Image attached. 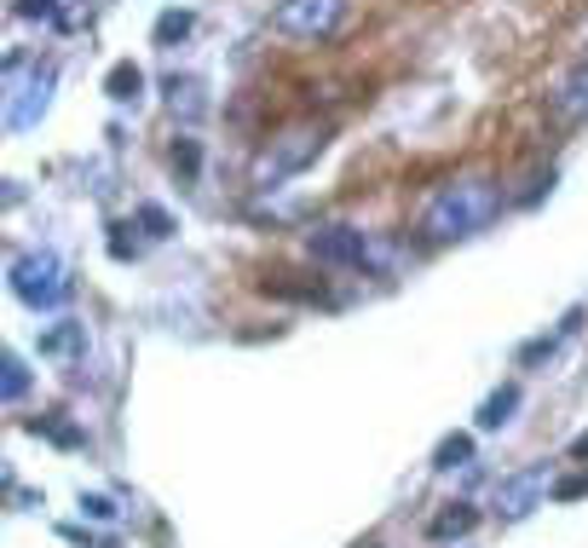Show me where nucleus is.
Wrapping results in <instances>:
<instances>
[{
	"instance_id": "f257e3e1",
	"label": "nucleus",
	"mask_w": 588,
	"mask_h": 548,
	"mask_svg": "<svg viewBox=\"0 0 588 548\" xmlns=\"http://www.w3.org/2000/svg\"><path fill=\"white\" fill-rule=\"evenodd\" d=\"M502 214V186L491 174H456L451 186H439L421 209V237L428 242H456L484 231Z\"/></svg>"
},
{
	"instance_id": "f03ea898",
	"label": "nucleus",
	"mask_w": 588,
	"mask_h": 548,
	"mask_svg": "<svg viewBox=\"0 0 588 548\" xmlns=\"http://www.w3.org/2000/svg\"><path fill=\"white\" fill-rule=\"evenodd\" d=\"M323 145H329V128H323V121H295V128H283L272 145L254 156V186L260 191H277L283 179L307 174L312 162L323 156Z\"/></svg>"
},
{
	"instance_id": "7ed1b4c3",
	"label": "nucleus",
	"mask_w": 588,
	"mask_h": 548,
	"mask_svg": "<svg viewBox=\"0 0 588 548\" xmlns=\"http://www.w3.org/2000/svg\"><path fill=\"white\" fill-rule=\"evenodd\" d=\"M12 295L24 300L29 312H58L70 300V266L64 254L52 249H29L12 260Z\"/></svg>"
},
{
	"instance_id": "20e7f679",
	"label": "nucleus",
	"mask_w": 588,
	"mask_h": 548,
	"mask_svg": "<svg viewBox=\"0 0 588 548\" xmlns=\"http://www.w3.org/2000/svg\"><path fill=\"white\" fill-rule=\"evenodd\" d=\"M352 0H277L272 7V29L283 40H329L347 24Z\"/></svg>"
},
{
	"instance_id": "39448f33",
	"label": "nucleus",
	"mask_w": 588,
	"mask_h": 548,
	"mask_svg": "<svg viewBox=\"0 0 588 548\" xmlns=\"http://www.w3.org/2000/svg\"><path fill=\"white\" fill-rule=\"evenodd\" d=\"M307 254L317 260V266H335V272H363L375 260V242L358 226H317L307 237Z\"/></svg>"
},
{
	"instance_id": "423d86ee",
	"label": "nucleus",
	"mask_w": 588,
	"mask_h": 548,
	"mask_svg": "<svg viewBox=\"0 0 588 548\" xmlns=\"http://www.w3.org/2000/svg\"><path fill=\"white\" fill-rule=\"evenodd\" d=\"M52 81L58 70L52 64H29V81H17V70H7V93H12V105H7V128H29V121H40V110H47V98H52Z\"/></svg>"
},
{
	"instance_id": "0eeeda50",
	"label": "nucleus",
	"mask_w": 588,
	"mask_h": 548,
	"mask_svg": "<svg viewBox=\"0 0 588 548\" xmlns=\"http://www.w3.org/2000/svg\"><path fill=\"white\" fill-rule=\"evenodd\" d=\"M542 497H554V479H549L542 462H531V468H519V474H508L496 485V514L502 520H525Z\"/></svg>"
},
{
	"instance_id": "6e6552de",
	"label": "nucleus",
	"mask_w": 588,
	"mask_h": 548,
	"mask_svg": "<svg viewBox=\"0 0 588 548\" xmlns=\"http://www.w3.org/2000/svg\"><path fill=\"white\" fill-rule=\"evenodd\" d=\"M549 116L560 121V128H577V121H588V58L577 70H565L554 87H549Z\"/></svg>"
},
{
	"instance_id": "1a4fd4ad",
	"label": "nucleus",
	"mask_w": 588,
	"mask_h": 548,
	"mask_svg": "<svg viewBox=\"0 0 588 548\" xmlns=\"http://www.w3.org/2000/svg\"><path fill=\"white\" fill-rule=\"evenodd\" d=\"M81 353H87V323H52V330L47 335H40V358H81Z\"/></svg>"
},
{
	"instance_id": "9d476101",
	"label": "nucleus",
	"mask_w": 588,
	"mask_h": 548,
	"mask_svg": "<svg viewBox=\"0 0 588 548\" xmlns=\"http://www.w3.org/2000/svg\"><path fill=\"white\" fill-rule=\"evenodd\" d=\"M105 93H110V105H139V93H145V70H139L133 58H121V64H110V75H105Z\"/></svg>"
},
{
	"instance_id": "9b49d317",
	"label": "nucleus",
	"mask_w": 588,
	"mask_h": 548,
	"mask_svg": "<svg viewBox=\"0 0 588 548\" xmlns=\"http://www.w3.org/2000/svg\"><path fill=\"white\" fill-rule=\"evenodd\" d=\"M168 110H173L179 121H196L202 110H208V98H202V81H196V75H173V81H168Z\"/></svg>"
},
{
	"instance_id": "f8f14e48",
	"label": "nucleus",
	"mask_w": 588,
	"mask_h": 548,
	"mask_svg": "<svg viewBox=\"0 0 588 548\" xmlns=\"http://www.w3.org/2000/svg\"><path fill=\"white\" fill-rule=\"evenodd\" d=\"M577 323H583V307H572V312H565V323H560L554 335H542V341H531V347L519 353V364H525V370H531V364H542V358H554V353L565 347V341L577 335Z\"/></svg>"
},
{
	"instance_id": "ddd939ff",
	"label": "nucleus",
	"mask_w": 588,
	"mask_h": 548,
	"mask_svg": "<svg viewBox=\"0 0 588 548\" xmlns=\"http://www.w3.org/2000/svg\"><path fill=\"white\" fill-rule=\"evenodd\" d=\"M514 410H519V388H514V381H508V388H496L491 398L479 404V428H484V433L508 428V421H514Z\"/></svg>"
},
{
	"instance_id": "4468645a",
	"label": "nucleus",
	"mask_w": 588,
	"mask_h": 548,
	"mask_svg": "<svg viewBox=\"0 0 588 548\" xmlns=\"http://www.w3.org/2000/svg\"><path fill=\"white\" fill-rule=\"evenodd\" d=\"M473 525H479V514L468 509V502H456V509H444V514H439V520L428 525V532H433L439 543H451V537H468Z\"/></svg>"
},
{
	"instance_id": "2eb2a0df",
	"label": "nucleus",
	"mask_w": 588,
	"mask_h": 548,
	"mask_svg": "<svg viewBox=\"0 0 588 548\" xmlns=\"http://www.w3.org/2000/svg\"><path fill=\"white\" fill-rule=\"evenodd\" d=\"M0 370H7V376H0V393H7V404H17V398L29 393V370H24V358L7 353V358H0Z\"/></svg>"
},
{
	"instance_id": "dca6fc26",
	"label": "nucleus",
	"mask_w": 588,
	"mask_h": 548,
	"mask_svg": "<svg viewBox=\"0 0 588 548\" xmlns=\"http://www.w3.org/2000/svg\"><path fill=\"white\" fill-rule=\"evenodd\" d=\"M461 462H473V433H451L433 451V468H461Z\"/></svg>"
},
{
	"instance_id": "f3484780",
	"label": "nucleus",
	"mask_w": 588,
	"mask_h": 548,
	"mask_svg": "<svg viewBox=\"0 0 588 548\" xmlns=\"http://www.w3.org/2000/svg\"><path fill=\"white\" fill-rule=\"evenodd\" d=\"M29 428H35V433H47L52 444H64V451H75V444H81V428H70V421H64V410L40 416V421H29Z\"/></svg>"
},
{
	"instance_id": "a211bd4d",
	"label": "nucleus",
	"mask_w": 588,
	"mask_h": 548,
	"mask_svg": "<svg viewBox=\"0 0 588 548\" xmlns=\"http://www.w3.org/2000/svg\"><path fill=\"white\" fill-rule=\"evenodd\" d=\"M173 174L179 179H196L202 174V145H196V139H173Z\"/></svg>"
},
{
	"instance_id": "6ab92c4d",
	"label": "nucleus",
	"mask_w": 588,
	"mask_h": 548,
	"mask_svg": "<svg viewBox=\"0 0 588 548\" xmlns=\"http://www.w3.org/2000/svg\"><path fill=\"white\" fill-rule=\"evenodd\" d=\"M191 24H196L191 12H161V17H156V40H161V47H173V40L191 35Z\"/></svg>"
},
{
	"instance_id": "aec40b11",
	"label": "nucleus",
	"mask_w": 588,
	"mask_h": 548,
	"mask_svg": "<svg viewBox=\"0 0 588 548\" xmlns=\"http://www.w3.org/2000/svg\"><path fill=\"white\" fill-rule=\"evenodd\" d=\"M139 226H145V237H173V214L156 202H139Z\"/></svg>"
},
{
	"instance_id": "412c9836",
	"label": "nucleus",
	"mask_w": 588,
	"mask_h": 548,
	"mask_svg": "<svg viewBox=\"0 0 588 548\" xmlns=\"http://www.w3.org/2000/svg\"><path fill=\"white\" fill-rule=\"evenodd\" d=\"M554 497H560V502L588 497V474H565V479H554Z\"/></svg>"
},
{
	"instance_id": "4be33fe9",
	"label": "nucleus",
	"mask_w": 588,
	"mask_h": 548,
	"mask_svg": "<svg viewBox=\"0 0 588 548\" xmlns=\"http://www.w3.org/2000/svg\"><path fill=\"white\" fill-rule=\"evenodd\" d=\"M110 231H116V237H110V254H116V260H133V254H139V242L128 237L133 226H110Z\"/></svg>"
},
{
	"instance_id": "5701e85b",
	"label": "nucleus",
	"mask_w": 588,
	"mask_h": 548,
	"mask_svg": "<svg viewBox=\"0 0 588 548\" xmlns=\"http://www.w3.org/2000/svg\"><path fill=\"white\" fill-rule=\"evenodd\" d=\"M81 514L87 520H116V502L110 497H81Z\"/></svg>"
},
{
	"instance_id": "b1692460",
	"label": "nucleus",
	"mask_w": 588,
	"mask_h": 548,
	"mask_svg": "<svg viewBox=\"0 0 588 548\" xmlns=\"http://www.w3.org/2000/svg\"><path fill=\"white\" fill-rule=\"evenodd\" d=\"M17 17H58L52 0H17Z\"/></svg>"
},
{
	"instance_id": "393cba45",
	"label": "nucleus",
	"mask_w": 588,
	"mask_h": 548,
	"mask_svg": "<svg viewBox=\"0 0 588 548\" xmlns=\"http://www.w3.org/2000/svg\"><path fill=\"white\" fill-rule=\"evenodd\" d=\"M572 462H588V433H577V439H572Z\"/></svg>"
}]
</instances>
